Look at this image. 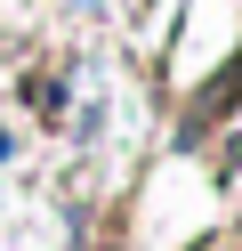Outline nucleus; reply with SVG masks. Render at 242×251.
<instances>
[{
  "label": "nucleus",
  "mask_w": 242,
  "mask_h": 251,
  "mask_svg": "<svg viewBox=\"0 0 242 251\" xmlns=\"http://www.w3.org/2000/svg\"><path fill=\"white\" fill-rule=\"evenodd\" d=\"M234 251H242V243H234Z\"/></svg>",
  "instance_id": "1"
}]
</instances>
